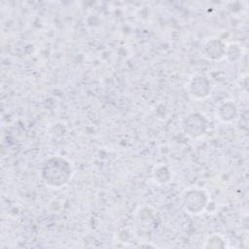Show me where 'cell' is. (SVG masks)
Returning a JSON list of instances; mask_svg holds the SVG:
<instances>
[{
  "label": "cell",
  "mask_w": 249,
  "mask_h": 249,
  "mask_svg": "<svg viewBox=\"0 0 249 249\" xmlns=\"http://www.w3.org/2000/svg\"><path fill=\"white\" fill-rule=\"evenodd\" d=\"M69 164L60 158H54L48 160L43 169L45 181L54 187L64 185L70 177Z\"/></svg>",
  "instance_id": "1"
},
{
  "label": "cell",
  "mask_w": 249,
  "mask_h": 249,
  "mask_svg": "<svg viewBox=\"0 0 249 249\" xmlns=\"http://www.w3.org/2000/svg\"><path fill=\"white\" fill-rule=\"evenodd\" d=\"M186 131L190 135L196 137L201 135L205 129V122L201 116L197 114H192L186 119L185 122Z\"/></svg>",
  "instance_id": "2"
},
{
  "label": "cell",
  "mask_w": 249,
  "mask_h": 249,
  "mask_svg": "<svg viewBox=\"0 0 249 249\" xmlns=\"http://www.w3.org/2000/svg\"><path fill=\"white\" fill-rule=\"evenodd\" d=\"M206 203L203 193L197 191H192L187 194L185 198L186 207L193 213H197L204 208Z\"/></svg>",
  "instance_id": "3"
}]
</instances>
